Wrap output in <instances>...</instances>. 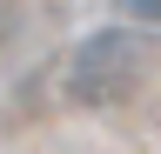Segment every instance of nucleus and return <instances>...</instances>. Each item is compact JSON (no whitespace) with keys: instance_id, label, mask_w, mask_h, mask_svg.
Here are the masks:
<instances>
[{"instance_id":"2","label":"nucleus","mask_w":161,"mask_h":154,"mask_svg":"<svg viewBox=\"0 0 161 154\" xmlns=\"http://www.w3.org/2000/svg\"><path fill=\"white\" fill-rule=\"evenodd\" d=\"M128 20H141V27H161V0H114Z\"/></svg>"},{"instance_id":"1","label":"nucleus","mask_w":161,"mask_h":154,"mask_svg":"<svg viewBox=\"0 0 161 154\" xmlns=\"http://www.w3.org/2000/svg\"><path fill=\"white\" fill-rule=\"evenodd\" d=\"M148 81V40L134 27H94L67 61V94L80 107H114Z\"/></svg>"}]
</instances>
